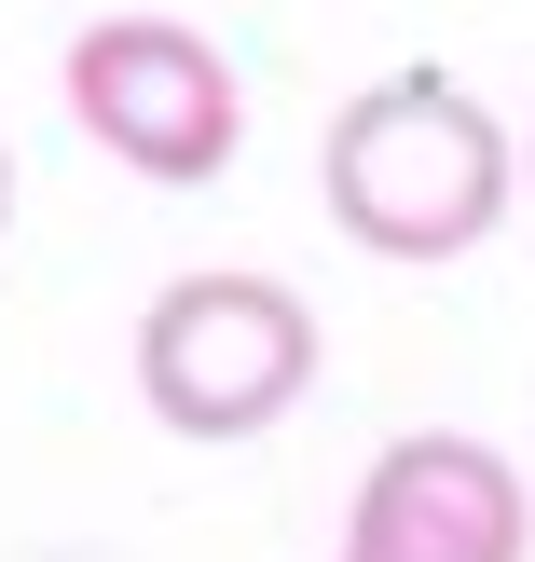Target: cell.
I'll list each match as a JSON object with an SVG mask.
<instances>
[{
    "mask_svg": "<svg viewBox=\"0 0 535 562\" xmlns=\"http://www.w3.org/2000/svg\"><path fill=\"white\" fill-rule=\"evenodd\" d=\"M316 206H330V234H357L371 261H467V247L522 206V137L494 124L467 82L384 69V82H357V97L330 110Z\"/></svg>",
    "mask_w": 535,
    "mask_h": 562,
    "instance_id": "1",
    "label": "cell"
},
{
    "mask_svg": "<svg viewBox=\"0 0 535 562\" xmlns=\"http://www.w3.org/2000/svg\"><path fill=\"white\" fill-rule=\"evenodd\" d=\"M55 97H69V124L97 137L124 179H152V192H207V179H234V151H247V69L192 14H97V27H69Z\"/></svg>",
    "mask_w": 535,
    "mask_h": 562,
    "instance_id": "2",
    "label": "cell"
},
{
    "mask_svg": "<svg viewBox=\"0 0 535 562\" xmlns=\"http://www.w3.org/2000/svg\"><path fill=\"white\" fill-rule=\"evenodd\" d=\"M316 302L275 274H179L137 316V398L165 439H261L316 398Z\"/></svg>",
    "mask_w": 535,
    "mask_h": 562,
    "instance_id": "3",
    "label": "cell"
},
{
    "mask_svg": "<svg viewBox=\"0 0 535 562\" xmlns=\"http://www.w3.org/2000/svg\"><path fill=\"white\" fill-rule=\"evenodd\" d=\"M522 549H535V494L467 426L384 439L357 508H344V562H522Z\"/></svg>",
    "mask_w": 535,
    "mask_h": 562,
    "instance_id": "4",
    "label": "cell"
},
{
    "mask_svg": "<svg viewBox=\"0 0 535 562\" xmlns=\"http://www.w3.org/2000/svg\"><path fill=\"white\" fill-rule=\"evenodd\" d=\"M0 234H14V151H0Z\"/></svg>",
    "mask_w": 535,
    "mask_h": 562,
    "instance_id": "5",
    "label": "cell"
},
{
    "mask_svg": "<svg viewBox=\"0 0 535 562\" xmlns=\"http://www.w3.org/2000/svg\"><path fill=\"white\" fill-rule=\"evenodd\" d=\"M522 206H535V137H522Z\"/></svg>",
    "mask_w": 535,
    "mask_h": 562,
    "instance_id": "6",
    "label": "cell"
}]
</instances>
